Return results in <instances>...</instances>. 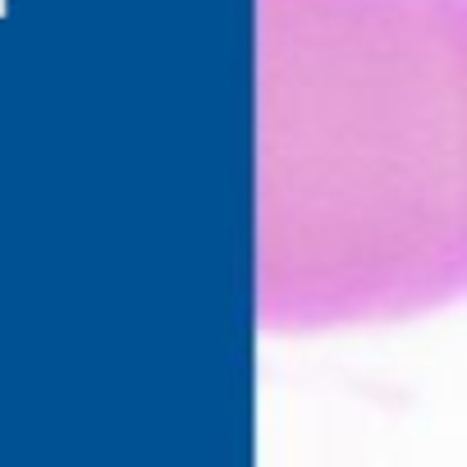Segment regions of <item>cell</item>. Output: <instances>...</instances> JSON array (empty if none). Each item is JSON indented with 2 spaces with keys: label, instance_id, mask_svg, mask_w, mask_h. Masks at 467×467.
<instances>
[{
  "label": "cell",
  "instance_id": "cell-1",
  "mask_svg": "<svg viewBox=\"0 0 467 467\" xmlns=\"http://www.w3.org/2000/svg\"><path fill=\"white\" fill-rule=\"evenodd\" d=\"M10 15V0H0V19H5Z\"/></svg>",
  "mask_w": 467,
  "mask_h": 467
}]
</instances>
